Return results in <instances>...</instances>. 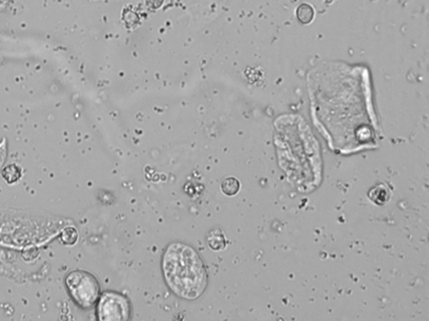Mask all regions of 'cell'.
I'll list each match as a JSON object with an SVG mask.
<instances>
[{
  "mask_svg": "<svg viewBox=\"0 0 429 321\" xmlns=\"http://www.w3.org/2000/svg\"><path fill=\"white\" fill-rule=\"evenodd\" d=\"M315 12L311 6L306 4L300 6L297 10V17L303 24H309L312 21Z\"/></svg>",
  "mask_w": 429,
  "mask_h": 321,
  "instance_id": "7",
  "label": "cell"
},
{
  "mask_svg": "<svg viewBox=\"0 0 429 321\" xmlns=\"http://www.w3.org/2000/svg\"><path fill=\"white\" fill-rule=\"evenodd\" d=\"M376 194H369V197L374 202H376L378 204H382L384 202H386V200L388 198V192L386 191L382 186L376 187V188L371 190V192Z\"/></svg>",
  "mask_w": 429,
  "mask_h": 321,
  "instance_id": "9",
  "label": "cell"
},
{
  "mask_svg": "<svg viewBox=\"0 0 429 321\" xmlns=\"http://www.w3.org/2000/svg\"><path fill=\"white\" fill-rule=\"evenodd\" d=\"M240 188H241V183L236 177H226L223 180V182H221V192L227 197H233L237 194L240 191Z\"/></svg>",
  "mask_w": 429,
  "mask_h": 321,
  "instance_id": "6",
  "label": "cell"
},
{
  "mask_svg": "<svg viewBox=\"0 0 429 321\" xmlns=\"http://www.w3.org/2000/svg\"><path fill=\"white\" fill-rule=\"evenodd\" d=\"M65 285L74 303L84 309L93 307L101 295L99 282L87 271H71L66 276Z\"/></svg>",
  "mask_w": 429,
  "mask_h": 321,
  "instance_id": "2",
  "label": "cell"
},
{
  "mask_svg": "<svg viewBox=\"0 0 429 321\" xmlns=\"http://www.w3.org/2000/svg\"><path fill=\"white\" fill-rule=\"evenodd\" d=\"M6 157H7V142L6 139H4L0 142V172L3 168Z\"/></svg>",
  "mask_w": 429,
  "mask_h": 321,
  "instance_id": "10",
  "label": "cell"
},
{
  "mask_svg": "<svg viewBox=\"0 0 429 321\" xmlns=\"http://www.w3.org/2000/svg\"><path fill=\"white\" fill-rule=\"evenodd\" d=\"M207 243L214 251L223 250L226 247V236L220 228H215L209 233L206 238Z\"/></svg>",
  "mask_w": 429,
  "mask_h": 321,
  "instance_id": "4",
  "label": "cell"
},
{
  "mask_svg": "<svg viewBox=\"0 0 429 321\" xmlns=\"http://www.w3.org/2000/svg\"><path fill=\"white\" fill-rule=\"evenodd\" d=\"M97 304V318L101 321L128 320L132 313L129 299L122 293L105 291Z\"/></svg>",
  "mask_w": 429,
  "mask_h": 321,
  "instance_id": "3",
  "label": "cell"
},
{
  "mask_svg": "<svg viewBox=\"0 0 429 321\" xmlns=\"http://www.w3.org/2000/svg\"><path fill=\"white\" fill-rule=\"evenodd\" d=\"M78 232L73 227L64 229L61 234V241L65 245H74L78 240Z\"/></svg>",
  "mask_w": 429,
  "mask_h": 321,
  "instance_id": "8",
  "label": "cell"
},
{
  "mask_svg": "<svg viewBox=\"0 0 429 321\" xmlns=\"http://www.w3.org/2000/svg\"><path fill=\"white\" fill-rule=\"evenodd\" d=\"M22 168L15 163L9 164L1 170V176L9 184H13L19 182V180L22 177Z\"/></svg>",
  "mask_w": 429,
  "mask_h": 321,
  "instance_id": "5",
  "label": "cell"
},
{
  "mask_svg": "<svg viewBox=\"0 0 429 321\" xmlns=\"http://www.w3.org/2000/svg\"><path fill=\"white\" fill-rule=\"evenodd\" d=\"M162 271L170 290L186 300L201 298L208 286L206 264L187 243L175 242L168 246L163 255Z\"/></svg>",
  "mask_w": 429,
  "mask_h": 321,
  "instance_id": "1",
  "label": "cell"
}]
</instances>
